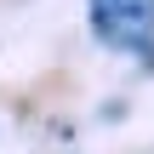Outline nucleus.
Instances as JSON below:
<instances>
[{
  "mask_svg": "<svg viewBox=\"0 0 154 154\" xmlns=\"http://www.w3.org/2000/svg\"><path fill=\"white\" fill-rule=\"evenodd\" d=\"M91 34L109 46H149L154 34V0H91Z\"/></svg>",
  "mask_w": 154,
  "mask_h": 154,
  "instance_id": "f257e3e1",
  "label": "nucleus"
},
{
  "mask_svg": "<svg viewBox=\"0 0 154 154\" xmlns=\"http://www.w3.org/2000/svg\"><path fill=\"white\" fill-rule=\"evenodd\" d=\"M149 69H154V57H149Z\"/></svg>",
  "mask_w": 154,
  "mask_h": 154,
  "instance_id": "f03ea898",
  "label": "nucleus"
}]
</instances>
